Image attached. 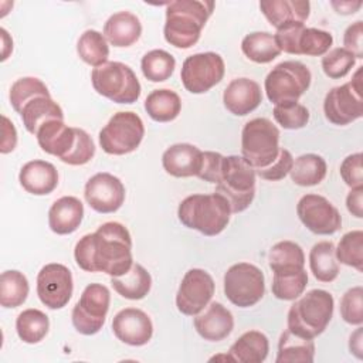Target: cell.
I'll return each instance as SVG.
<instances>
[{"mask_svg":"<svg viewBox=\"0 0 363 363\" xmlns=\"http://www.w3.org/2000/svg\"><path fill=\"white\" fill-rule=\"evenodd\" d=\"M340 316L349 325L363 323V288L360 285L347 289L340 298Z\"/></svg>","mask_w":363,"mask_h":363,"instance_id":"obj_46","label":"cell"},{"mask_svg":"<svg viewBox=\"0 0 363 363\" xmlns=\"http://www.w3.org/2000/svg\"><path fill=\"white\" fill-rule=\"evenodd\" d=\"M279 129L267 118L248 121L241 132V155L255 169L272 164L279 156Z\"/></svg>","mask_w":363,"mask_h":363,"instance_id":"obj_6","label":"cell"},{"mask_svg":"<svg viewBox=\"0 0 363 363\" xmlns=\"http://www.w3.org/2000/svg\"><path fill=\"white\" fill-rule=\"evenodd\" d=\"M77 52L85 64L96 68L108 62L109 45L99 31L85 30L78 38Z\"/></svg>","mask_w":363,"mask_h":363,"instance_id":"obj_39","label":"cell"},{"mask_svg":"<svg viewBox=\"0 0 363 363\" xmlns=\"http://www.w3.org/2000/svg\"><path fill=\"white\" fill-rule=\"evenodd\" d=\"M335 255L337 262H342L347 267L363 271V231L353 230L346 233L337 247H335Z\"/></svg>","mask_w":363,"mask_h":363,"instance_id":"obj_42","label":"cell"},{"mask_svg":"<svg viewBox=\"0 0 363 363\" xmlns=\"http://www.w3.org/2000/svg\"><path fill=\"white\" fill-rule=\"evenodd\" d=\"M354 64V55L343 47H336L328 51L322 58V69L325 75L332 79H340L346 77Z\"/></svg>","mask_w":363,"mask_h":363,"instance_id":"obj_44","label":"cell"},{"mask_svg":"<svg viewBox=\"0 0 363 363\" xmlns=\"http://www.w3.org/2000/svg\"><path fill=\"white\" fill-rule=\"evenodd\" d=\"M363 21L357 20L352 23L343 34V48L354 55V58H363Z\"/></svg>","mask_w":363,"mask_h":363,"instance_id":"obj_51","label":"cell"},{"mask_svg":"<svg viewBox=\"0 0 363 363\" xmlns=\"http://www.w3.org/2000/svg\"><path fill=\"white\" fill-rule=\"evenodd\" d=\"M333 308L332 294L325 289H312L291 305L286 316L288 329L299 336L315 339L329 325Z\"/></svg>","mask_w":363,"mask_h":363,"instance_id":"obj_4","label":"cell"},{"mask_svg":"<svg viewBox=\"0 0 363 363\" xmlns=\"http://www.w3.org/2000/svg\"><path fill=\"white\" fill-rule=\"evenodd\" d=\"M308 285V274L305 269L294 272H274L271 291L277 299L295 301Z\"/></svg>","mask_w":363,"mask_h":363,"instance_id":"obj_41","label":"cell"},{"mask_svg":"<svg viewBox=\"0 0 363 363\" xmlns=\"http://www.w3.org/2000/svg\"><path fill=\"white\" fill-rule=\"evenodd\" d=\"M111 285L122 298L139 301L150 292L152 277L145 267L133 262L126 274L121 277H111Z\"/></svg>","mask_w":363,"mask_h":363,"instance_id":"obj_30","label":"cell"},{"mask_svg":"<svg viewBox=\"0 0 363 363\" xmlns=\"http://www.w3.org/2000/svg\"><path fill=\"white\" fill-rule=\"evenodd\" d=\"M292 163H294V157H292L291 152L284 149V147H281L279 156L277 157V160L272 164H269L268 167H265V169L255 170V173L261 179H264V180L278 182V180H282L291 172Z\"/></svg>","mask_w":363,"mask_h":363,"instance_id":"obj_49","label":"cell"},{"mask_svg":"<svg viewBox=\"0 0 363 363\" xmlns=\"http://www.w3.org/2000/svg\"><path fill=\"white\" fill-rule=\"evenodd\" d=\"M95 155V145L92 138L81 128H75V143L68 156L62 160L69 166H81L88 163Z\"/></svg>","mask_w":363,"mask_h":363,"instance_id":"obj_47","label":"cell"},{"mask_svg":"<svg viewBox=\"0 0 363 363\" xmlns=\"http://www.w3.org/2000/svg\"><path fill=\"white\" fill-rule=\"evenodd\" d=\"M309 267L313 277L320 282H332L339 275V262L332 241H319L309 251Z\"/></svg>","mask_w":363,"mask_h":363,"instance_id":"obj_33","label":"cell"},{"mask_svg":"<svg viewBox=\"0 0 363 363\" xmlns=\"http://www.w3.org/2000/svg\"><path fill=\"white\" fill-rule=\"evenodd\" d=\"M315 357V343L313 339L299 336L289 330L288 328L281 333L278 342L277 363L288 362H305L312 363Z\"/></svg>","mask_w":363,"mask_h":363,"instance_id":"obj_31","label":"cell"},{"mask_svg":"<svg viewBox=\"0 0 363 363\" xmlns=\"http://www.w3.org/2000/svg\"><path fill=\"white\" fill-rule=\"evenodd\" d=\"M362 67L354 72L353 78L332 88L323 101L325 118L337 126L349 125L363 116V96H362Z\"/></svg>","mask_w":363,"mask_h":363,"instance_id":"obj_11","label":"cell"},{"mask_svg":"<svg viewBox=\"0 0 363 363\" xmlns=\"http://www.w3.org/2000/svg\"><path fill=\"white\" fill-rule=\"evenodd\" d=\"M269 352L268 337L259 330H248L242 333L230 347L228 356L238 363H261Z\"/></svg>","mask_w":363,"mask_h":363,"instance_id":"obj_28","label":"cell"},{"mask_svg":"<svg viewBox=\"0 0 363 363\" xmlns=\"http://www.w3.org/2000/svg\"><path fill=\"white\" fill-rule=\"evenodd\" d=\"M330 4L336 10V13L343 16L354 14L362 7V1H332Z\"/></svg>","mask_w":363,"mask_h":363,"instance_id":"obj_55","label":"cell"},{"mask_svg":"<svg viewBox=\"0 0 363 363\" xmlns=\"http://www.w3.org/2000/svg\"><path fill=\"white\" fill-rule=\"evenodd\" d=\"M362 153H352L343 159L340 164V177L350 187H363V167H362Z\"/></svg>","mask_w":363,"mask_h":363,"instance_id":"obj_48","label":"cell"},{"mask_svg":"<svg viewBox=\"0 0 363 363\" xmlns=\"http://www.w3.org/2000/svg\"><path fill=\"white\" fill-rule=\"evenodd\" d=\"M203 163V152L191 143H176L162 155V164L173 177L197 176Z\"/></svg>","mask_w":363,"mask_h":363,"instance_id":"obj_22","label":"cell"},{"mask_svg":"<svg viewBox=\"0 0 363 363\" xmlns=\"http://www.w3.org/2000/svg\"><path fill=\"white\" fill-rule=\"evenodd\" d=\"M328 166L322 156L316 153H305L298 156L291 167V180L302 187L316 186L326 177Z\"/></svg>","mask_w":363,"mask_h":363,"instance_id":"obj_32","label":"cell"},{"mask_svg":"<svg viewBox=\"0 0 363 363\" xmlns=\"http://www.w3.org/2000/svg\"><path fill=\"white\" fill-rule=\"evenodd\" d=\"M231 208L228 201L218 193L187 196L177 208L180 223L203 235L214 237L228 224Z\"/></svg>","mask_w":363,"mask_h":363,"instance_id":"obj_3","label":"cell"},{"mask_svg":"<svg viewBox=\"0 0 363 363\" xmlns=\"http://www.w3.org/2000/svg\"><path fill=\"white\" fill-rule=\"evenodd\" d=\"M74 258L77 265L86 272L121 277L133 264L130 233L121 223H104L95 233L79 238L74 248Z\"/></svg>","mask_w":363,"mask_h":363,"instance_id":"obj_1","label":"cell"},{"mask_svg":"<svg viewBox=\"0 0 363 363\" xmlns=\"http://www.w3.org/2000/svg\"><path fill=\"white\" fill-rule=\"evenodd\" d=\"M50 329L48 316L40 309H26L16 319V332L24 343L35 345L41 342Z\"/></svg>","mask_w":363,"mask_h":363,"instance_id":"obj_37","label":"cell"},{"mask_svg":"<svg viewBox=\"0 0 363 363\" xmlns=\"http://www.w3.org/2000/svg\"><path fill=\"white\" fill-rule=\"evenodd\" d=\"M35 138L45 153L57 156L62 162L74 147L75 128L65 125L61 119H51L38 128Z\"/></svg>","mask_w":363,"mask_h":363,"instance_id":"obj_23","label":"cell"},{"mask_svg":"<svg viewBox=\"0 0 363 363\" xmlns=\"http://www.w3.org/2000/svg\"><path fill=\"white\" fill-rule=\"evenodd\" d=\"M193 325L204 340L220 342L233 332L234 316L223 303L211 302L203 313L194 316Z\"/></svg>","mask_w":363,"mask_h":363,"instance_id":"obj_21","label":"cell"},{"mask_svg":"<svg viewBox=\"0 0 363 363\" xmlns=\"http://www.w3.org/2000/svg\"><path fill=\"white\" fill-rule=\"evenodd\" d=\"M268 264L272 272H294L305 269V254L294 241H279L269 250Z\"/></svg>","mask_w":363,"mask_h":363,"instance_id":"obj_36","label":"cell"},{"mask_svg":"<svg viewBox=\"0 0 363 363\" xmlns=\"http://www.w3.org/2000/svg\"><path fill=\"white\" fill-rule=\"evenodd\" d=\"M223 159H224V156L218 152H210V150L203 152V163H201V169H200L197 177L204 182L216 184L221 174Z\"/></svg>","mask_w":363,"mask_h":363,"instance_id":"obj_50","label":"cell"},{"mask_svg":"<svg viewBox=\"0 0 363 363\" xmlns=\"http://www.w3.org/2000/svg\"><path fill=\"white\" fill-rule=\"evenodd\" d=\"M255 169L237 155L224 156L216 193L230 204L231 213H241L250 207L255 197Z\"/></svg>","mask_w":363,"mask_h":363,"instance_id":"obj_5","label":"cell"},{"mask_svg":"<svg viewBox=\"0 0 363 363\" xmlns=\"http://www.w3.org/2000/svg\"><path fill=\"white\" fill-rule=\"evenodd\" d=\"M296 214L301 223L313 234L332 235L342 227L339 210L323 196L305 194L296 204Z\"/></svg>","mask_w":363,"mask_h":363,"instance_id":"obj_15","label":"cell"},{"mask_svg":"<svg viewBox=\"0 0 363 363\" xmlns=\"http://www.w3.org/2000/svg\"><path fill=\"white\" fill-rule=\"evenodd\" d=\"M349 350L357 359H363V329H362V325H359V328L350 335Z\"/></svg>","mask_w":363,"mask_h":363,"instance_id":"obj_54","label":"cell"},{"mask_svg":"<svg viewBox=\"0 0 363 363\" xmlns=\"http://www.w3.org/2000/svg\"><path fill=\"white\" fill-rule=\"evenodd\" d=\"M140 68L150 82H163L174 72L176 60L164 50H152L142 57Z\"/></svg>","mask_w":363,"mask_h":363,"instance_id":"obj_40","label":"cell"},{"mask_svg":"<svg viewBox=\"0 0 363 363\" xmlns=\"http://www.w3.org/2000/svg\"><path fill=\"white\" fill-rule=\"evenodd\" d=\"M3 125H1V132H3V138H1V145H0V152L3 155L10 153L14 150L16 145H17V130L13 125V122L3 115L1 116Z\"/></svg>","mask_w":363,"mask_h":363,"instance_id":"obj_52","label":"cell"},{"mask_svg":"<svg viewBox=\"0 0 363 363\" xmlns=\"http://www.w3.org/2000/svg\"><path fill=\"white\" fill-rule=\"evenodd\" d=\"M84 217V204L74 196L60 197L48 210L50 230L58 235L74 233Z\"/></svg>","mask_w":363,"mask_h":363,"instance_id":"obj_26","label":"cell"},{"mask_svg":"<svg viewBox=\"0 0 363 363\" xmlns=\"http://www.w3.org/2000/svg\"><path fill=\"white\" fill-rule=\"evenodd\" d=\"M311 79L309 68L301 61H282L268 72L264 81L267 98L274 105L298 102L308 91Z\"/></svg>","mask_w":363,"mask_h":363,"instance_id":"obj_8","label":"cell"},{"mask_svg":"<svg viewBox=\"0 0 363 363\" xmlns=\"http://www.w3.org/2000/svg\"><path fill=\"white\" fill-rule=\"evenodd\" d=\"M145 111L156 122H170L179 116L182 101L172 89H155L145 99Z\"/></svg>","mask_w":363,"mask_h":363,"instance_id":"obj_34","label":"cell"},{"mask_svg":"<svg viewBox=\"0 0 363 363\" xmlns=\"http://www.w3.org/2000/svg\"><path fill=\"white\" fill-rule=\"evenodd\" d=\"M142 34L139 17L130 11L113 13L104 24V37L113 47L123 48L135 44Z\"/></svg>","mask_w":363,"mask_h":363,"instance_id":"obj_27","label":"cell"},{"mask_svg":"<svg viewBox=\"0 0 363 363\" xmlns=\"http://www.w3.org/2000/svg\"><path fill=\"white\" fill-rule=\"evenodd\" d=\"M214 291L213 277L201 268H191L184 274L179 285L176 306L183 315L196 316L210 303Z\"/></svg>","mask_w":363,"mask_h":363,"instance_id":"obj_16","label":"cell"},{"mask_svg":"<svg viewBox=\"0 0 363 363\" xmlns=\"http://www.w3.org/2000/svg\"><path fill=\"white\" fill-rule=\"evenodd\" d=\"M74 291L71 271L57 262L44 265L37 275V295L48 309H62Z\"/></svg>","mask_w":363,"mask_h":363,"instance_id":"obj_17","label":"cell"},{"mask_svg":"<svg viewBox=\"0 0 363 363\" xmlns=\"http://www.w3.org/2000/svg\"><path fill=\"white\" fill-rule=\"evenodd\" d=\"M272 115L284 129H301L309 122V111L299 102L275 105Z\"/></svg>","mask_w":363,"mask_h":363,"instance_id":"obj_45","label":"cell"},{"mask_svg":"<svg viewBox=\"0 0 363 363\" xmlns=\"http://www.w3.org/2000/svg\"><path fill=\"white\" fill-rule=\"evenodd\" d=\"M224 294L238 308L254 306L265 294L264 272L250 262L231 265L224 274Z\"/></svg>","mask_w":363,"mask_h":363,"instance_id":"obj_10","label":"cell"},{"mask_svg":"<svg viewBox=\"0 0 363 363\" xmlns=\"http://www.w3.org/2000/svg\"><path fill=\"white\" fill-rule=\"evenodd\" d=\"M18 182L27 193L34 196H45L57 189L58 172L50 162L30 160L20 169Z\"/></svg>","mask_w":363,"mask_h":363,"instance_id":"obj_25","label":"cell"},{"mask_svg":"<svg viewBox=\"0 0 363 363\" xmlns=\"http://www.w3.org/2000/svg\"><path fill=\"white\" fill-rule=\"evenodd\" d=\"M27 132L35 136L38 128L51 119L64 121V112L61 106L51 96H35L28 101L18 112Z\"/></svg>","mask_w":363,"mask_h":363,"instance_id":"obj_29","label":"cell"},{"mask_svg":"<svg viewBox=\"0 0 363 363\" xmlns=\"http://www.w3.org/2000/svg\"><path fill=\"white\" fill-rule=\"evenodd\" d=\"M274 35L281 52L294 55L320 57L333 44V37L329 31L305 27V24H289L277 30Z\"/></svg>","mask_w":363,"mask_h":363,"instance_id":"obj_13","label":"cell"},{"mask_svg":"<svg viewBox=\"0 0 363 363\" xmlns=\"http://www.w3.org/2000/svg\"><path fill=\"white\" fill-rule=\"evenodd\" d=\"M223 102L225 109L233 115L245 116L262 102L261 86L254 79L235 78L225 86Z\"/></svg>","mask_w":363,"mask_h":363,"instance_id":"obj_20","label":"cell"},{"mask_svg":"<svg viewBox=\"0 0 363 363\" xmlns=\"http://www.w3.org/2000/svg\"><path fill=\"white\" fill-rule=\"evenodd\" d=\"M225 65L220 54L197 52L183 61L180 78L183 86L191 94H204L216 86L224 77Z\"/></svg>","mask_w":363,"mask_h":363,"instance_id":"obj_14","label":"cell"},{"mask_svg":"<svg viewBox=\"0 0 363 363\" xmlns=\"http://www.w3.org/2000/svg\"><path fill=\"white\" fill-rule=\"evenodd\" d=\"M94 89L116 104H133L140 96V82L133 69L119 61H108L91 72Z\"/></svg>","mask_w":363,"mask_h":363,"instance_id":"obj_7","label":"cell"},{"mask_svg":"<svg viewBox=\"0 0 363 363\" xmlns=\"http://www.w3.org/2000/svg\"><path fill=\"white\" fill-rule=\"evenodd\" d=\"M145 136L140 116L130 111L113 113L99 132V145L108 155L122 156L136 150Z\"/></svg>","mask_w":363,"mask_h":363,"instance_id":"obj_9","label":"cell"},{"mask_svg":"<svg viewBox=\"0 0 363 363\" xmlns=\"http://www.w3.org/2000/svg\"><path fill=\"white\" fill-rule=\"evenodd\" d=\"M213 10L214 3L207 0H174L167 3L164 40L176 48L193 47L199 41Z\"/></svg>","mask_w":363,"mask_h":363,"instance_id":"obj_2","label":"cell"},{"mask_svg":"<svg viewBox=\"0 0 363 363\" xmlns=\"http://www.w3.org/2000/svg\"><path fill=\"white\" fill-rule=\"evenodd\" d=\"M259 10L277 30L289 24H303L311 13L308 0H262Z\"/></svg>","mask_w":363,"mask_h":363,"instance_id":"obj_24","label":"cell"},{"mask_svg":"<svg viewBox=\"0 0 363 363\" xmlns=\"http://www.w3.org/2000/svg\"><path fill=\"white\" fill-rule=\"evenodd\" d=\"M109 303L111 294L105 285H86L71 313V320L77 332L85 336L98 333L105 323Z\"/></svg>","mask_w":363,"mask_h":363,"instance_id":"obj_12","label":"cell"},{"mask_svg":"<svg viewBox=\"0 0 363 363\" xmlns=\"http://www.w3.org/2000/svg\"><path fill=\"white\" fill-rule=\"evenodd\" d=\"M241 51L248 60L257 64H268L281 54L275 35L268 31L247 34L241 41Z\"/></svg>","mask_w":363,"mask_h":363,"instance_id":"obj_35","label":"cell"},{"mask_svg":"<svg viewBox=\"0 0 363 363\" xmlns=\"http://www.w3.org/2000/svg\"><path fill=\"white\" fill-rule=\"evenodd\" d=\"M113 335L125 345L143 346L153 335V323L146 312L138 308L119 311L112 320Z\"/></svg>","mask_w":363,"mask_h":363,"instance_id":"obj_19","label":"cell"},{"mask_svg":"<svg viewBox=\"0 0 363 363\" xmlns=\"http://www.w3.org/2000/svg\"><path fill=\"white\" fill-rule=\"evenodd\" d=\"M30 285L26 275L17 269H9L0 275V305L18 308L28 296Z\"/></svg>","mask_w":363,"mask_h":363,"instance_id":"obj_38","label":"cell"},{"mask_svg":"<svg viewBox=\"0 0 363 363\" xmlns=\"http://www.w3.org/2000/svg\"><path fill=\"white\" fill-rule=\"evenodd\" d=\"M84 196L92 210L101 214H109L122 207L126 191L123 183L116 176L101 172L86 182Z\"/></svg>","mask_w":363,"mask_h":363,"instance_id":"obj_18","label":"cell"},{"mask_svg":"<svg viewBox=\"0 0 363 363\" xmlns=\"http://www.w3.org/2000/svg\"><path fill=\"white\" fill-rule=\"evenodd\" d=\"M346 207L356 218L363 217V187H354L346 197Z\"/></svg>","mask_w":363,"mask_h":363,"instance_id":"obj_53","label":"cell"},{"mask_svg":"<svg viewBox=\"0 0 363 363\" xmlns=\"http://www.w3.org/2000/svg\"><path fill=\"white\" fill-rule=\"evenodd\" d=\"M41 95L51 96L47 85L35 77H23L13 82L9 98L13 109L18 113L28 101Z\"/></svg>","mask_w":363,"mask_h":363,"instance_id":"obj_43","label":"cell"}]
</instances>
